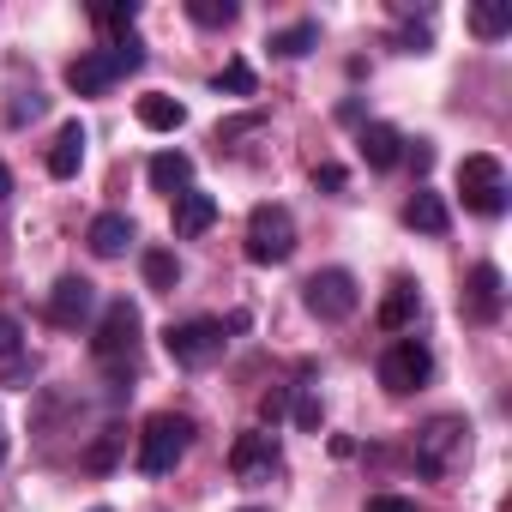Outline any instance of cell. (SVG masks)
Here are the masks:
<instances>
[{"instance_id":"cell-1","label":"cell","mask_w":512,"mask_h":512,"mask_svg":"<svg viewBox=\"0 0 512 512\" xmlns=\"http://www.w3.org/2000/svg\"><path fill=\"white\" fill-rule=\"evenodd\" d=\"M464 452H470V422H464V416H428V422L416 428V446H410V458H416V470H422L428 482L452 476V470L464 464Z\"/></svg>"},{"instance_id":"cell-2","label":"cell","mask_w":512,"mask_h":512,"mask_svg":"<svg viewBox=\"0 0 512 512\" xmlns=\"http://www.w3.org/2000/svg\"><path fill=\"white\" fill-rule=\"evenodd\" d=\"M193 434H199L193 416H175V410L145 416V428H139V470H145V476H169V470L187 458Z\"/></svg>"},{"instance_id":"cell-3","label":"cell","mask_w":512,"mask_h":512,"mask_svg":"<svg viewBox=\"0 0 512 512\" xmlns=\"http://www.w3.org/2000/svg\"><path fill=\"white\" fill-rule=\"evenodd\" d=\"M133 350H139V308L121 296V302L103 308L97 338H91V356H97L109 374H133Z\"/></svg>"},{"instance_id":"cell-4","label":"cell","mask_w":512,"mask_h":512,"mask_svg":"<svg viewBox=\"0 0 512 512\" xmlns=\"http://www.w3.org/2000/svg\"><path fill=\"white\" fill-rule=\"evenodd\" d=\"M296 253V217L290 205H253L247 211V260L253 266H284Z\"/></svg>"},{"instance_id":"cell-5","label":"cell","mask_w":512,"mask_h":512,"mask_svg":"<svg viewBox=\"0 0 512 512\" xmlns=\"http://www.w3.org/2000/svg\"><path fill=\"white\" fill-rule=\"evenodd\" d=\"M458 199H464V211H476V217H500V211H506V169H500V157L470 151V157L458 163Z\"/></svg>"},{"instance_id":"cell-6","label":"cell","mask_w":512,"mask_h":512,"mask_svg":"<svg viewBox=\"0 0 512 512\" xmlns=\"http://www.w3.org/2000/svg\"><path fill=\"white\" fill-rule=\"evenodd\" d=\"M223 344H229V326L211 320V314L175 320V326L163 332V350H169V362H181V368H211V362L223 356Z\"/></svg>"},{"instance_id":"cell-7","label":"cell","mask_w":512,"mask_h":512,"mask_svg":"<svg viewBox=\"0 0 512 512\" xmlns=\"http://www.w3.org/2000/svg\"><path fill=\"white\" fill-rule=\"evenodd\" d=\"M302 302H308L314 320L338 326V320H350V314L362 308V290H356V278H350L344 266H326V272H314V278L302 284Z\"/></svg>"},{"instance_id":"cell-8","label":"cell","mask_w":512,"mask_h":512,"mask_svg":"<svg viewBox=\"0 0 512 512\" xmlns=\"http://www.w3.org/2000/svg\"><path fill=\"white\" fill-rule=\"evenodd\" d=\"M428 380H434V356H428V344H416V338L386 344V356H380V386H386L392 398H410V392H422Z\"/></svg>"},{"instance_id":"cell-9","label":"cell","mask_w":512,"mask_h":512,"mask_svg":"<svg viewBox=\"0 0 512 512\" xmlns=\"http://www.w3.org/2000/svg\"><path fill=\"white\" fill-rule=\"evenodd\" d=\"M284 464V446H278V434L272 428H247V434H235V446H229V476L235 482H272V470Z\"/></svg>"},{"instance_id":"cell-10","label":"cell","mask_w":512,"mask_h":512,"mask_svg":"<svg viewBox=\"0 0 512 512\" xmlns=\"http://www.w3.org/2000/svg\"><path fill=\"white\" fill-rule=\"evenodd\" d=\"M500 308H506V278H500V266H488V260L470 266V278H464V320L494 326Z\"/></svg>"},{"instance_id":"cell-11","label":"cell","mask_w":512,"mask_h":512,"mask_svg":"<svg viewBox=\"0 0 512 512\" xmlns=\"http://www.w3.org/2000/svg\"><path fill=\"white\" fill-rule=\"evenodd\" d=\"M91 308H97V290H91L85 278H61V284L49 290V326H61V332L85 326V320H91Z\"/></svg>"},{"instance_id":"cell-12","label":"cell","mask_w":512,"mask_h":512,"mask_svg":"<svg viewBox=\"0 0 512 512\" xmlns=\"http://www.w3.org/2000/svg\"><path fill=\"white\" fill-rule=\"evenodd\" d=\"M115 79H121V67L109 61V49H85L79 61H67V91H79V97H103Z\"/></svg>"},{"instance_id":"cell-13","label":"cell","mask_w":512,"mask_h":512,"mask_svg":"<svg viewBox=\"0 0 512 512\" xmlns=\"http://www.w3.org/2000/svg\"><path fill=\"white\" fill-rule=\"evenodd\" d=\"M127 241H133V217L127 211H97L91 229H85V247L97 253V260H121Z\"/></svg>"},{"instance_id":"cell-14","label":"cell","mask_w":512,"mask_h":512,"mask_svg":"<svg viewBox=\"0 0 512 512\" xmlns=\"http://www.w3.org/2000/svg\"><path fill=\"white\" fill-rule=\"evenodd\" d=\"M356 151H362L368 169H398V163H404V133L386 127V121H368L362 139H356Z\"/></svg>"},{"instance_id":"cell-15","label":"cell","mask_w":512,"mask_h":512,"mask_svg":"<svg viewBox=\"0 0 512 512\" xmlns=\"http://www.w3.org/2000/svg\"><path fill=\"white\" fill-rule=\"evenodd\" d=\"M85 145H91L85 121H67V127L55 133V145H49V175H55V181H73L79 163H85Z\"/></svg>"},{"instance_id":"cell-16","label":"cell","mask_w":512,"mask_h":512,"mask_svg":"<svg viewBox=\"0 0 512 512\" xmlns=\"http://www.w3.org/2000/svg\"><path fill=\"white\" fill-rule=\"evenodd\" d=\"M175 235L181 241H193V235H205L211 223H217V199L211 193H199V187H187V193H175Z\"/></svg>"},{"instance_id":"cell-17","label":"cell","mask_w":512,"mask_h":512,"mask_svg":"<svg viewBox=\"0 0 512 512\" xmlns=\"http://www.w3.org/2000/svg\"><path fill=\"white\" fill-rule=\"evenodd\" d=\"M404 223H410V229H422V235H446V229H452V211H446V199H440V193L416 187V193L404 199Z\"/></svg>"},{"instance_id":"cell-18","label":"cell","mask_w":512,"mask_h":512,"mask_svg":"<svg viewBox=\"0 0 512 512\" xmlns=\"http://www.w3.org/2000/svg\"><path fill=\"white\" fill-rule=\"evenodd\" d=\"M416 320H422V296H416L410 278H398V284L386 290V302H380V326H386V332H410Z\"/></svg>"},{"instance_id":"cell-19","label":"cell","mask_w":512,"mask_h":512,"mask_svg":"<svg viewBox=\"0 0 512 512\" xmlns=\"http://www.w3.org/2000/svg\"><path fill=\"white\" fill-rule=\"evenodd\" d=\"M151 187L169 193V199L187 193V187H193V157H187V151H157V157H151Z\"/></svg>"},{"instance_id":"cell-20","label":"cell","mask_w":512,"mask_h":512,"mask_svg":"<svg viewBox=\"0 0 512 512\" xmlns=\"http://www.w3.org/2000/svg\"><path fill=\"white\" fill-rule=\"evenodd\" d=\"M139 272H145V290H157V296H169L181 284V260H175L169 247H145L139 253Z\"/></svg>"},{"instance_id":"cell-21","label":"cell","mask_w":512,"mask_h":512,"mask_svg":"<svg viewBox=\"0 0 512 512\" xmlns=\"http://www.w3.org/2000/svg\"><path fill=\"white\" fill-rule=\"evenodd\" d=\"M266 49H272V55H284V61H302L308 49H320V25H314V19H302V25H290V31H272V37H266Z\"/></svg>"},{"instance_id":"cell-22","label":"cell","mask_w":512,"mask_h":512,"mask_svg":"<svg viewBox=\"0 0 512 512\" xmlns=\"http://www.w3.org/2000/svg\"><path fill=\"white\" fill-rule=\"evenodd\" d=\"M139 127H151V133H181V127H187V109H181L175 97H139Z\"/></svg>"},{"instance_id":"cell-23","label":"cell","mask_w":512,"mask_h":512,"mask_svg":"<svg viewBox=\"0 0 512 512\" xmlns=\"http://www.w3.org/2000/svg\"><path fill=\"white\" fill-rule=\"evenodd\" d=\"M121 452H127V434H121V428H103V434L85 446V470H91V476H109V470L121 464Z\"/></svg>"},{"instance_id":"cell-24","label":"cell","mask_w":512,"mask_h":512,"mask_svg":"<svg viewBox=\"0 0 512 512\" xmlns=\"http://www.w3.org/2000/svg\"><path fill=\"white\" fill-rule=\"evenodd\" d=\"M470 31H476L482 43H500V37L512 31V13L500 7V0H482V7H470Z\"/></svg>"},{"instance_id":"cell-25","label":"cell","mask_w":512,"mask_h":512,"mask_svg":"<svg viewBox=\"0 0 512 512\" xmlns=\"http://www.w3.org/2000/svg\"><path fill=\"white\" fill-rule=\"evenodd\" d=\"M133 19H139L133 0H103V7H91V25H97V31H109V37H127V31H133Z\"/></svg>"},{"instance_id":"cell-26","label":"cell","mask_w":512,"mask_h":512,"mask_svg":"<svg viewBox=\"0 0 512 512\" xmlns=\"http://www.w3.org/2000/svg\"><path fill=\"white\" fill-rule=\"evenodd\" d=\"M187 19L205 31H223V25H235V0H187Z\"/></svg>"},{"instance_id":"cell-27","label":"cell","mask_w":512,"mask_h":512,"mask_svg":"<svg viewBox=\"0 0 512 512\" xmlns=\"http://www.w3.org/2000/svg\"><path fill=\"white\" fill-rule=\"evenodd\" d=\"M217 91H229V97H253V67H247V61H223Z\"/></svg>"},{"instance_id":"cell-28","label":"cell","mask_w":512,"mask_h":512,"mask_svg":"<svg viewBox=\"0 0 512 512\" xmlns=\"http://www.w3.org/2000/svg\"><path fill=\"white\" fill-rule=\"evenodd\" d=\"M253 127H266V109L235 115V121H217V145H235V139H241V133H253Z\"/></svg>"},{"instance_id":"cell-29","label":"cell","mask_w":512,"mask_h":512,"mask_svg":"<svg viewBox=\"0 0 512 512\" xmlns=\"http://www.w3.org/2000/svg\"><path fill=\"white\" fill-rule=\"evenodd\" d=\"M284 410H290V386H272V392L260 398V416L272 422V434H278V422H284Z\"/></svg>"},{"instance_id":"cell-30","label":"cell","mask_w":512,"mask_h":512,"mask_svg":"<svg viewBox=\"0 0 512 512\" xmlns=\"http://www.w3.org/2000/svg\"><path fill=\"white\" fill-rule=\"evenodd\" d=\"M25 350V332H19V320L13 314H0V362H7V356H19Z\"/></svg>"},{"instance_id":"cell-31","label":"cell","mask_w":512,"mask_h":512,"mask_svg":"<svg viewBox=\"0 0 512 512\" xmlns=\"http://www.w3.org/2000/svg\"><path fill=\"white\" fill-rule=\"evenodd\" d=\"M314 187L344 193V187H350V169H344V163H320V169H314Z\"/></svg>"},{"instance_id":"cell-32","label":"cell","mask_w":512,"mask_h":512,"mask_svg":"<svg viewBox=\"0 0 512 512\" xmlns=\"http://www.w3.org/2000/svg\"><path fill=\"white\" fill-rule=\"evenodd\" d=\"M290 416H296V428H308V434H314V428H320V416H326V410H320V398H314V392H302V398H296V410H290Z\"/></svg>"},{"instance_id":"cell-33","label":"cell","mask_w":512,"mask_h":512,"mask_svg":"<svg viewBox=\"0 0 512 512\" xmlns=\"http://www.w3.org/2000/svg\"><path fill=\"white\" fill-rule=\"evenodd\" d=\"M434 49V31L422 25V31H398V55H428Z\"/></svg>"},{"instance_id":"cell-34","label":"cell","mask_w":512,"mask_h":512,"mask_svg":"<svg viewBox=\"0 0 512 512\" xmlns=\"http://www.w3.org/2000/svg\"><path fill=\"white\" fill-rule=\"evenodd\" d=\"M368 512H416V500H410V494H374Z\"/></svg>"},{"instance_id":"cell-35","label":"cell","mask_w":512,"mask_h":512,"mask_svg":"<svg viewBox=\"0 0 512 512\" xmlns=\"http://www.w3.org/2000/svg\"><path fill=\"white\" fill-rule=\"evenodd\" d=\"M37 115H43V97H37V91H31L25 103H13V127H25V121H37Z\"/></svg>"},{"instance_id":"cell-36","label":"cell","mask_w":512,"mask_h":512,"mask_svg":"<svg viewBox=\"0 0 512 512\" xmlns=\"http://www.w3.org/2000/svg\"><path fill=\"white\" fill-rule=\"evenodd\" d=\"M410 169H416V175H428V169H434V151H428V139H416V145H410Z\"/></svg>"},{"instance_id":"cell-37","label":"cell","mask_w":512,"mask_h":512,"mask_svg":"<svg viewBox=\"0 0 512 512\" xmlns=\"http://www.w3.org/2000/svg\"><path fill=\"white\" fill-rule=\"evenodd\" d=\"M7 193H13V169H7V163H0V199H7Z\"/></svg>"},{"instance_id":"cell-38","label":"cell","mask_w":512,"mask_h":512,"mask_svg":"<svg viewBox=\"0 0 512 512\" xmlns=\"http://www.w3.org/2000/svg\"><path fill=\"white\" fill-rule=\"evenodd\" d=\"M0 464H7V434H0Z\"/></svg>"},{"instance_id":"cell-39","label":"cell","mask_w":512,"mask_h":512,"mask_svg":"<svg viewBox=\"0 0 512 512\" xmlns=\"http://www.w3.org/2000/svg\"><path fill=\"white\" fill-rule=\"evenodd\" d=\"M241 512H266V506H241Z\"/></svg>"},{"instance_id":"cell-40","label":"cell","mask_w":512,"mask_h":512,"mask_svg":"<svg viewBox=\"0 0 512 512\" xmlns=\"http://www.w3.org/2000/svg\"><path fill=\"white\" fill-rule=\"evenodd\" d=\"M91 512H109V506H91Z\"/></svg>"}]
</instances>
